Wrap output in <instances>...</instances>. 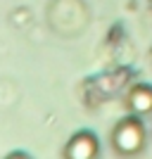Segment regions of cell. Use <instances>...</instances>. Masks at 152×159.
<instances>
[{"mask_svg":"<svg viewBox=\"0 0 152 159\" xmlns=\"http://www.w3.org/2000/svg\"><path fill=\"white\" fill-rule=\"evenodd\" d=\"M126 105L136 116H145L152 114V86L147 83H138L128 90V98H126Z\"/></svg>","mask_w":152,"mask_h":159,"instance_id":"3","label":"cell"},{"mask_svg":"<svg viewBox=\"0 0 152 159\" xmlns=\"http://www.w3.org/2000/svg\"><path fill=\"white\" fill-rule=\"evenodd\" d=\"M112 147L119 157H136L138 152H143L145 147V128L140 124V119L126 116L121 119L112 131Z\"/></svg>","mask_w":152,"mask_h":159,"instance_id":"1","label":"cell"},{"mask_svg":"<svg viewBox=\"0 0 152 159\" xmlns=\"http://www.w3.org/2000/svg\"><path fill=\"white\" fill-rule=\"evenodd\" d=\"M5 159H31L29 154H24V152H12L10 157H5Z\"/></svg>","mask_w":152,"mask_h":159,"instance_id":"4","label":"cell"},{"mask_svg":"<svg viewBox=\"0 0 152 159\" xmlns=\"http://www.w3.org/2000/svg\"><path fill=\"white\" fill-rule=\"evenodd\" d=\"M98 152H100V143L95 138V133L79 131L67 143L64 159H98Z\"/></svg>","mask_w":152,"mask_h":159,"instance_id":"2","label":"cell"}]
</instances>
